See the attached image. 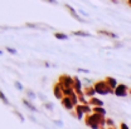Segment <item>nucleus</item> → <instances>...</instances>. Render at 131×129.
I'll return each instance as SVG.
<instances>
[{"mask_svg": "<svg viewBox=\"0 0 131 129\" xmlns=\"http://www.w3.org/2000/svg\"><path fill=\"white\" fill-rule=\"evenodd\" d=\"M93 89H95V92H96L97 94H101V95H106V94H108V93H114V90L110 89V88L107 87V84L103 80L96 81V83L93 84Z\"/></svg>", "mask_w": 131, "mask_h": 129, "instance_id": "obj_2", "label": "nucleus"}, {"mask_svg": "<svg viewBox=\"0 0 131 129\" xmlns=\"http://www.w3.org/2000/svg\"><path fill=\"white\" fill-rule=\"evenodd\" d=\"M0 100H1V102H3V103H4L5 105H10V102L8 100L6 95H5V94H4V93L1 92V90H0Z\"/></svg>", "mask_w": 131, "mask_h": 129, "instance_id": "obj_17", "label": "nucleus"}, {"mask_svg": "<svg viewBox=\"0 0 131 129\" xmlns=\"http://www.w3.org/2000/svg\"><path fill=\"white\" fill-rule=\"evenodd\" d=\"M54 36H56V39H58V40H67V39H68V35L64 34V33H56Z\"/></svg>", "mask_w": 131, "mask_h": 129, "instance_id": "obj_16", "label": "nucleus"}, {"mask_svg": "<svg viewBox=\"0 0 131 129\" xmlns=\"http://www.w3.org/2000/svg\"><path fill=\"white\" fill-rule=\"evenodd\" d=\"M87 104L91 105V107H97V105H103V102H102L101 99H97V98H95V97H91V99L88 100Z\"/></svg>", "mask_w": 131, "mask_h": 129, "instance_id": "obj_11", "label": "nucleus"}, {"mask_svg": "<svg viewBox=\"0 0 131 129\" xmlns=\"http://www.w3.org/2000/svg\"><path fill=\"white\" fill-rule=\"evenodd\" d=\"M95 94H96V92H95L93 87H87V88H84V95L91 98V97H95Z\"/></svg>", "mask_w": 131, "mask_h": 129, "instance_id": "obj_13", "label": "nucleus"}, {"mask_svg": "<svg viewBox=\"0 0 131 129\" xmlns=\"http://www.w3.org/2000/svg\"><path fill=\"white\" fill-rule=\"evenodd\" d=\"M84 123L87 127L92 129H98L100 127H105V114H100V113H95L93 114H87L86 118H84Z\"/></svg>", "mask_w": 131, "mask_h": 129, "instance_id": "obj_1", "label": "nucleus"}, {"mask_svg": "<svg viewBox=\"0 0 131 129\" xmlns=\"http://www.w3.org/2000/svg\"><path fill=\"white\" fill-rule=\"evenodd\" d=\"M58 83L61 84V87H72V83H73V78L68 74H62L59 78H58Z\"/></svg>", "mask_w": 131, "mask_h": 129, "instance_id": "obj_4", "label": "nucleus"}, {"mask_svg": "<svg viewBox=\"0 0 131 129\" xmlns=\"http://www.w3.org/2000/svg\"><path fill=\"white\" fill-rule=\"evenodd\" d=\"M14 85H15V88L18 89V90H23V85H21V83H20V81L15 80L14 81Z\"/></svg>", "mask_w": 131, "mask_h": 129, "instance_id": "obj_23", "label": "nucleus"}, {"mask_svg": "<svg viewBox=\"0 0 131 129\" xmlns=\"http://www.w3.org/2000/svg\"><path fill=\"white\" fill-rule=\"evenodd\" d=\"M76 113H77V118H78V119H82V117H83V112H82L81 107H80V105H77V104H76Z\"/></svg>", "mask_w": 131, "mask_h": 129, "instance_id": "obj_19", "label": "nucleus"}, {"mask_svg": "<svg viewBox=\"0 0 131 129\" xmlns=\"http://www.w3.org/2000/svg\"><path fill=\"white\" fill-rule=\"evenodd\" d=\"M114 93L116 97H126L129 93V87L125 84H117L114 89Z\"/></svg>", "mask_w": 131, "mask_h": 129, "instance_id": "obj_3", "label": "nucleus"}, {"mask_svg": "<svg viewBox=\"0 0 131 129\" xmlns=\"http://www.w3.org/2000/svg\"><path fill=\"white\" fill-rule=\"evenodd\" d=\"M105 124H107L108 127H111V128L115 129V123L112 119H105Z\"/></svg>", "mask_w": 131, "mask_h": 129, "instance_id": "obj_21", "label": "nucleus"}, {"mask_svg": "<svg viewBox=\"0 0 131 129\" xmlns=\"http://www.w3.org/2000/svg\"><path fill=\"white\" fill-rule=\"evenodd\" d=\"M27 97H28L29 100H34V99L37 98V95H35V93H34V92H32L30 89H28V90H27Z\"/></svg>", "mask_w": 131, "mask_h": 129, "instance_id": "obj_18", "label": "nucleus"}, {"mask_svg": "<svg viewBox=\"0 0 131 129\" xmlns=\"http://www.w3.org/2000/svg\"><path fill=\"white\" fill-rule=\"evenodd\" d=\"M77 70H78V71H81V73H88V71H90L88 69H77Z\"/></svg>", "mask_w": 131, "mask_h": 129, "instance_id": "obj_29", "label": "nucleus"}, {"mask_svg": "<svg viewBox=\"0 0 131 129\" xmlns=\"http://www.w3.org/2000/svg\"><path fill=\"white\" fill-rule=\"evenodd\" d=\"M13 113L15 114V115L18 117V118H19V119H20V120H21V122L24 120V117H23V114H20L19 112H18V110H13Z\"/></svg>", "mask_w": 131, "mask_h": 129, "instance_id": "obj_24", "label": "nucleus"}, {"mask_svg": "<svg viewBox=\"0 0 131 129\" xmlns=\"http://www.w3.org/2000/svg\"><path fill=\"white\" fill-rule=\"evenodd\" d=\"M95 113H100V114H106V110L103 109V105H97V107H93L91 108Z\"/></svg>", "mask_w": 131, "mask_h": 129, "instance_id": "obj_15", "label": "nucleus"}, {"mask_svg": "<svg viewBox=\"0 0 131 129\" xmlns=\"http://www.w3.org/2000/svg\"><path fill=\"white\" fill-rule=\"evenodd\" d=\"M6 51H9V53H10V54H14V55H15L16 54V50L14 48H10V47H6Z\"/></svg>", "mask_w": 131, "mask_h": 129, "instance_id": "obj_25", "label": "nucleus"}, {"mask_svg": "<svg viewBox=\"0 0 131 129\" xmlns=\"http://www.w3.org/2000/svg\"><path fill=\"white\" fill-rule=\"evenodd\" d=\"M64 6H66V9H67V10L69 11V14L73 16V18H74V19H76L77 21H80V23H82V21H83V19H81L80 14H78V13H77V11H76V10L73 9V6H71L69 4H66Z\"/></svg>", "mask_w": 131, "mask_h": 129, "instance_id": "obj_5", "label": "nucleus"}, {"mask_svg": "<svg viewBox=\"0 0 131 129\" xmlns=\"http://www.w3.org/2000/svg\"><path fill=\"white\" fill-rule=\"evenodd\" d=\"M73 35H76V36H86V38H88V36H91V34L87 32H83V30H76V32H72Z\"/></svg>", "mask_w": 131, "mask_h": 129, "instance_id": "obj_14", "label": "nucleus"}, {"mask_svg": "<svg viewBox=\"0 0 131 129\" xmlns=\"http://www.w3.org/2000/svg\"><path fill=\"white\" fill-rule=\"evenodd\" d=\"M44 108L48 109V110H53V109H54V105H53V103L47 102V103H44Z\"/></svg>", "mask_w": 131, "mask_h": 129, "instance_id": "obj_22", "label": "nucleus"}, {"mask_svg": "<svg viewBox=\"0 0 131 129\" xmlns=\"http://www.w3.org/2000/svg\"><path fill=\"white\" fill-rule=\"evenodd\" d=\"M23 104L28 108V109H30V110H33V112H38V109L33 105L32 103H30V100L29 99H23Z\"/></svg>", "mask_w": 131, "mask_h": 129, "instance_id": "obj_12", "label": "nucleus"}, {"mask_svg": "<svg viewBox=\"0 0 131 129\" xmlns=\"http://www.w3.org/2000/svg\"><path fill=\"white\" fill-rule=\"evenodd\" d=\"M105 83L107 84V87L110 88V89H112L114 90L115 87L117 85V81H116V79L115 78H112V77H107L106 79H105Z\"/></svg>", "mask_w": 131, "mask_h": 129, "instance_id": "obj_10", "label": "nucleus"}, {"mask_svg": "<svg viewBox=\"0 0 131 129\" xmlns=\"http://www.w3.org/2000/svg\"><path fill=\"white\" fill-rule=\"evenodd\" d=\"M72 88H73V90H74L76 93H78V92H82V83H81V80H80V78H78V77H73Z\"/></svg>", "mask_w": 131, "mask_h": 129, "instance_id": "obj_8", "label": "nucleus"}, {"mask_svg": "<svg viewBox=\"0 0 131 129\" xmlns=\"http://www.w3.org/2000/svg\"><path fill=\"white\" fill-rule=\"evenodd\" d=\"M69 98H71V100H72L73 105H76V104L78 103V99H77V94H76V92H73V93L69 95Z\"/></svg>", "mask_w": 131, "mask_h": 129, "instance_id": "obj_20", "label": "nucleus"}, {"mask_svg": "<svg viewBox=\"0 0 131 129\" xmlns=\"http://www.w3.org/2000/svg\"><path fill=\"white\" fill-rule=\"evenodd\" d=\"M120 128H121V129H129V125H127V124H124V123H122V124L120 125Z\"/></svg>", "mask_w": 131, "mask_h": 129, "instance_id": "obj_27", "label": "nucleus"}, {"mask_svg": "<svg viewBox=\"0 0 131 129\" xmlns=\"http://www.w3.org/2000/svg\"><path fill=\"white\" fill-rule=\"evenodd\" d=\"M0 55H3V50H0Z\"/></svg>", "mask_w": 131, "mask_h": 129, "instance_id": "obj_33", "label": "nucleus"}, {"mask_svg": "<svg viewBox=\"0 0 131 129\" xmlns=\"http://www.w3.org/2000/svg\"><path fill=\"white\" fill-rule=\"evenodd\" d=\"M111 1H114V3H117V1H118V0H111Z\"/></svg>", "mask_w": 131, "mask_h": 129, "instance_id": "obj_32", "label": "nucleus"}, {"mask_svg": "<svg viewBox=\"0 0 131 129\" xmlns=\"http://www.w3.org/2000/svg\"><path fill=\"white\" fill-rule=\"evenodd\" d=\"M53 94H54V97L57 98V99H62L63 93H62V87H61L59 83H56L54 84V87H53Z\"/></svg>", "mask_w": 131, "mask_h": 129, "instance_id": "obj_6", "label": "nucleus"}, {"mask_svg": "<svg viewBox=\"0 0 131 129\" xmlns=\"http://www.w3.org/2000/svg\"><path fill=\"white\" fill-rule=\"evenodd\" d=\"M54 123H56L57 125H62V122H54Z\"/></svg>", "mask_w": 131, "mask_h": 129, "instance_id": "obj_31", "label": "nucleus"}, {"mask_svg": "<svg viewBox=\"0 0 131 129\" xmlns=\"http://www.w3.org/2000/svg\"><path fill=\"white\" fill-rule=\"evenodd\" d=\"M43 1H47L49 4H57V0H43Z\"/></svg>", "mask_w": 131, "mask_h": 129, "instance_id": "obj_28", "label": "nucleus"}, {"mask_svg": "<svg viewBox=\"0 0 131 129\" xmlns=\"http://www.w3.org/2000/svg\"><path fill=\"white\" fill-rule=\"evenodd\" d=\"M61 100H62V105L66 109H68V110H71V109L74 107V105H73V103H72V100H71V98L67 97V95H63Z\"/></svg>", "mask_w": 131, "mask_h": 129, "instance_id": "obj_7", "label": "nucleus"}, {"mask_svg": "<svg viewBox=\"0 0 131 129\" xmlns=\"http://www.w3.org/2000/svg\"><path fill=\"white\" fill-rule=\"evenodd\" d=\"M25 25H27L28 28H33V29H35V28H37V24H30V23H27Z\"/></svg>", "mask_w": 131, "mask_h": 129, "instance_id": "obj_26", "label": "nucleus"}, {"mask_svg": "<svg viewBox=\"0 0 131 129\" xmlns=\"http://www.w3.org/2000/svg\"><path fill=\"white\" fill-rule=\"evenodd\" d=\"M97 33L101 34V35L107 36V38H111V39H117V38H118L117 34H115V33H112V32H108V30H106V29H100Z\"/></svg>", "mask_w": 131, "mask_h": 129, "instance_id": "obj_9", "label": "nucleus"}, {"mask_svg": "<svg viewBox=\"0 0 131 129\" xmlns=\"http://www.w3.org/2000/svg\"><path fill=\"white\" fill-rule=\"evenodd\" d=\"M80 14H82V15H87V13L83 11V10H80Z\"/></svg>", "mask_w": 131, "mask_h": 129, "instance_id": "obj_30", "label": "nucleus"}]
</instances>
